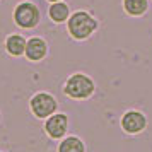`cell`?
Masks as SVG:
<instances>
[{"label": "cell", "instance_id": "1", "mask_svg": "<svg viewBox=\"0 0 152 152\" xmlns=\"http://www.w3.org/2000/svg\"><path fill=\"white\" fill-rule=\"evenodd\" d=\"M67 29H69L70 36L77 39V41H82L87 39L94 31L97 29V21L86 10H77L74 14H70L69 21H67Z\"/></svg>", "mask_w": 152, "mask_h": 152}, {"label": "cell", "instance_id": "2", "mask_svg": "<svg viewBox=\"0 0 152 152\" xmlns=\"http://www.w3.org/2000/svg\"><path fill=\"white\" fill-rule=\"evenodd\" d=\"M96 91V84L86 74H72L63 86V92L72 99H89Z\"/></svg>", "mask_w": 152, "mask_h": 152}, {"label": "cell", "instance_id": "3", "mask_svg": "<svg viewBox=\"0 0 152 152\" xmlns=\"http://www.w3.org/2000/svg\"><path fill=\"white\" fill-rule=\"evenodd\" d=\"M39 9L33 2H21L14 9V22L21 29H33L39 24Z\"/></svg>", "mask_w": 152, "mask_h": 152}, {"label": "cell", "instance_id": "4", "mask_svg": "<svg viewBox=\"0 0 152 152\" xmlns=\"http://www.w3.org/2000/svg\"><path fill=\"white\" fill-rule=\"evenodd\" d=\"M29 108H31V113L34 115L36 118L39 120H45V118H50L51 115H55L56 110H58V103L56 99L48 92H38L31 97L29 101Z\"/></svg>", "mask_w": 152, "mask_h": 152}, {"label": "cell", "instance_id": "5", "mask_svg": "<svg viewBox=\"0 0 152 152\" xmlns=\"http://www.w3.org/2000/svg\"><path fill=\"white\" fill-rule=\"evenodd\" d=\"M121 128H123L125 133L128 135H137V133H142L147 126V118L142 111L137 110H130L126 111L123 116H121Z\"/></svg>", "mask_w": 152, "mask_h": 152}, {"label": "cell", "instance_id": "6", "mask_svg": "<svg viewBox=\"0 0 152 152\" xmlns=\"http://www.w3.org/2000/svg\"><path fill=\"white\" fill-rule=\"evenodd\" d=\"M69 130V118L63 113H55L50 118H46V123H45V132L50 138L58 140V138H65Z\"/></svg>", "mask_w": 152, "mask_h": 152}, {"label": "cell", "instance_id": "7", "mask_svg": "<svg viewBox=\"0 0 152 152\" xmlns=\"http://www.w3.org/2000/svg\"><path fill=\"white\" fill-rule=\"evenodd\" d=\"M26 58L29 62H41L45 56L48 55V45L46 41L39 38V36H34V38H29L28 45H26Z\"/></svg>", "mask_w": 152, "mask_h": 152}, {"label": "cell", "instance_id": "8", "mask_svg": "<svg viewBox=\"0 0 152 152\" xmlns=\"http://www.w3.org/2000/svg\"><path fill=\"white\" fill-rule=\"evenodd\" d=\"M26 38H22L21 34H9L5 38V50L9 55L12 56H22L26 53Z\"/></svg>", "mask_w": 152, "mask_h": 152}, {"label": "cell", "instance_id": "9", "mask_svg": "<svg viewBox=\"0 0 152 152\" xmlns=\"http://www.w3.org/2000/svg\"><path fill=\"white\" fill-rule=\"evenodd\" d=\"M48 15H50V19H51L53 22H58V24H60V22L69 21L70 9H69V5H67L65 2H55V4L50 5Z\"/></svg>", "mask_w": 152, "mask_h": 152}, {"label": "cell", "instance_id": "10", "mask_svg": "<svg viewBox=\"0 0 152 152\" xmlns=\"http://www.w3.org/2000/svg\"><path fill=\"white\" fill-rule=\"evenodd\" d=\"M149 9V0H123V10L128 15L140 17Z\"/></svg>", "mask_w": 152, "mask_h": 152}, {"label": "cell", "instance_id": "11", "mask_svg": "<svg viewBox=\"0 0 152 152\" xmlns=\"http://www.w3.org/2000/svg\"><path fill=\"white\" fill-rule=\"evenodd\" d=\"M58 152H86V145L79 137H65L58 144Z\"/></svg>", "mask_w": 152, "mask_h": 152}, {"label": "cell", "instance_id": "12", "mask_svg": "<svg viewBox=\"0 0 152 152\" xmlns=\"http://www.w3.org/2000/svg\"><path fill=\"white\" fill-rule=\"evenodd\" d=\"M48 2H51V4H55V2H62V0H48Z\"/></svg>", "mask_w": 152, "mask_h": 152}]
</instances>
